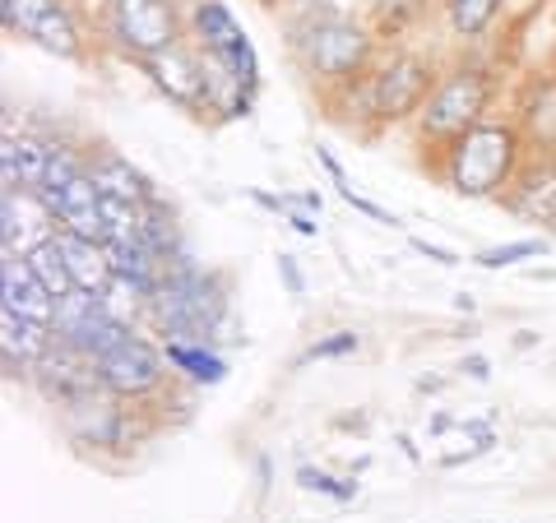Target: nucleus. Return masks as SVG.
<instances>
[{
    "mask_svg": "<svg viewBox=\"0 0 556 523\" xmlns=\"http://www.w3.org/2000/svg\"><path fill=\"white\" fill-rule=\"evenodd\" d=\"M283 38L292 61L302 65V75L320 89H348V84L367 79L376 69V33L357 24L353 14H343L329 0H302L288 14Z\"/></svg>",
    "mask_w": 556,
    "mask_h": 523,
    "instance_id": "obj_1",
    "label": "nucleus"
},
{
    "mask_svg": "<svg viewBox=\"0 0 556 523\" xmlns=\"http://www.w3.org/2000/svg\"><path fill=\"white\" fill-rule=\"evenodd\" d=\"M149 334L167 343H214L218 329L228 324V278L195 265V255L172 259L163 273V288L144 302Z\"/></svg>",
    "mask_w": 556,
    "mask_h": 523,
    "instance_id": "obj_2",
    "label": "nucleus"
},
{
    "mask_svg": "<svg viewBox=\"0 0 556 523\" xmlns=\"http://www.w3.org/2000/svg\"><path fill=\"white\" fill-rule=\"evenodd\" d=\"M445 69L431 56H417V51H394L386 56L367 79L348 84V89H334L343 102L339 120L343 126H404V120H417V112L427 107V98L437 93Z\"/></svg>",
    "mask_w": 556,
    "mask_h": 523,
    "instance_id": "obj_3",
    "label": "nucleus"
},
{
    "mask_svg": "<svg viewBox=\"0 0 556 523\" xmlns=\"http://www.w3.org/2000/svg\"><path fill=\"white\" fill-rule=\"evenodd\" d=\"M525 163L529 144L515 130V120L486 116L482 126H473L445 153H437V177L445 181V190H455L464 200H501L510 181L525 171Z\"/></svg>",
    "mask_w": 556,
    "mask_h": 523,
    "instance_id": "obj_4",
    "label": "nucleus"
},
{
    "mask_svg": "<svg viewBox=\"0 0 556 523\" xmlns=\"http://www.w3.org/2000/svg\"><path fill=\"white\" fill-rule=\"evenodd\" d=\"M496 102V75L492 69H478V65H455L445 69L437 93L427 98V107L417 112V139L431 149V153H445L455 139H464L473 126H482L486 112Z\"/></svg>",
    "mask_w": 556,
    "mask_h": 523,
    "instance_id": "obj_5",
    "label": "nucleus"
},
{
    "mask_svg": "<svg viewBox=\"0 0 556 523\" xmlns=\"http://www.w3.org/2000/svg\"><path fill=\"white\" fill-rule=\"evenodd\" d=\"M102 42L126 61H153L186 33L181 0H102Z\"/></svg>",
    "mask_w": 556,
    "mask_h": 523,
    "instance_id": "obj_6",
    "label": "nucleus"
},
{
    "mask_svg": "<svg viewBox=\"0 0 556 523\" xmlns=\"http://www.w3.org/2000/svg\"><path fill=\"white\" fill-rule=\"evenodd\" d=\"M186 33L208 61H218L237 84H247L255 93L260 89V56H255V42L247 38L237 14L223 5V0H195L186 14Z\"/></svg>",
    "mask_w": 556,
    "mask_h": 523,
    "instance_id": "obj_7",
    "label": "nucleus"
},
{
    "mask_svg": "<svg viewBox=\"0 0 556 523\" xmlns=\"http://www.w3.org/2000/svg\"><path fill=\"white\" fill-rule=\"evenodd\" d=\"M98 380H102V394L121 398V404H130V408L149 404V398H159L172 380L167 347L153 334H130L116 353H108L98 361Z\"/></svg>",
    "mask_w": 556,
    "mask_h": 523,
    "instance_id": "obj_8",
    "label": "nucleus"
},
{
    "mask_svg": "<svg viewBox=\"0 0 556 523\" xmlns=\"http://www.w3.org/2000/svg\"><path fill=\"white\" fill-rule=\"evenodd\" d=\"M61 426L75 449L89 455H130L139 445V412L112 394H93L75 408H61Z\"/></svg>",
    "mask_w": 556,
    "mask_h": 523,
    "instance_id": "obj_9",
    "label": "nucleus"
},
{
    "mask_svg": "<svg viewBox=\"0 0 556 523\" xmlns=\"http://www.w3.org/2000/svg\"><path fill=\"white\" fill-rule=\"evenodd\" d=\"M139 69L153 79V89L167 102H177L190 116H208V107H214V69H208V56L200 47L177 42L163 56L139 61Z\"/></svg>",
    "mask_w": 556,
    "mask_h": 523,
    "instance_id": "obj_10",
    "label": "nucleus"
},
{
    "mask_svg": "<svg viewBox=\"0 0 556 523\" xmlns=\"http://www.w3.org/2000/svg\"><path fill=\"white\" fill-rule=\"evenodd\" d=\"M0 24H5V33H14V38L38 42L51 56H65V61L84 56V33H79L70 0H14V5L0 14Z\"/></svg>",
    "mask_w": 556,
    "mask_h": 523,
    "instance_id": "obj_11",
    "label": "nucleus"
},
{
    "mask_svg": "<svg viewBox=\"0 0 556 523\" xmlns=\"http://www.w3.org/2000/svg\"><path fill=\"white\" fill-rule=\"evenodd\" d=\"M28 385L38 390L47 404H56V408H75V404H84V398L102 394L98 366L84 357V353H75L70 343H51V353L38 366H33Z\"/></svg>",
    "mask_w": 556,
    "mask_h": 523,
    "instance_id": "obj_12",
    "label": "nucleus"
},
{
    "mask_svg": "<svg viewBox=\"0 0 556 523\" xmlns=\"http://www.w3.org/2000/svg\"><path fill=\"white\" fill-rule=\"evenodd\" d=\"M506 214H515L519 222H533V228H556V153L543 158H529L525 171L510 181V190L501 195Z\"/></svg>",
    "mask_w": 556,
    "mask_h": 523,
    "instance_id": "obj_13",
    "label": "nucleus"
},
{
    "mask_svg": "<svg viewBox=\"0 0 556 523\" xmlns=\"http://www.w3.org/2000/svg\"><path fill=\"white\" fill-rule=\"evenodd\" d=\"M56 237V218L33 190H0V246L5 255H28L38 241Z\"/></svg>",
    "mask_w": 556,
    "mask_h": 523,
    "instance_id": "obj_14",
    "label": "nucleus"
},
{
    "mask_svg": "<svg viewBox=\"0 0 556 523\" xmlns=\"http://www.w3.org/2000/svg\"><path fill=\"white\" fill-rule=\"evenodd\" d=\"M515 130L525 135V144L543 153H556V69H543L519 84L515 98Z\"/></svg>",
    "mask_w": 556,
    "mask_h": 523,
    "instance_id": "obj_15",
    "label": "nucleus"
},
{
    "mask_svg": "<svg viewBox=\"0 0 556 523\" xmlns=\"http://www.w3.org/2000/svg\"><path fill=\"white\" fill-rule=\"evenodd\" d=\"M47 214L56 218V232H75V237H89L98 246H108V218H102V190L79 177L75 186L56 190V195H42Z\"/></svg>",
    "mask_w": 556,
    "mask_h": 523,
    "instance_id": "obj_16",
    "label": "nucleus"
},
{
    "mask_svg": "<svg viewBox=\"0 0 556 523\" xmlns=\"http://www.w3.org/2000/svg\"><path fill=\"white\" fill-rule=\"evenodd\" d=\"M0 310L38 324H51L56 316V296L42 288V278L28 269L24 255H0Z\"/></svg>",
    "mask_w": 556,
    "mask_h": 523,
    "instance_id": "obj_17",
    "label": "nucleus"
},
{
    "mask_svg": "<svg viewBox=\"0 0 556 523\" xmlns=\"http://www.w3.org/2000/svg\"><path fill=\"white\" fill-rule=\"evenodd\" d=\"M89 181L112 200H126L135 208H149L159 204V186H153L144 171H139L126 153H112V149H89Z\"/></svg>",
    "mask_w": 556,
    "mask_h": 523,
    "instance_id": "obj_18",
    "label": "nucleus"
},
{
    "mask_svg": "<svg viewBox=\"0 0 556 523\" xmlns=\"http://www.w3.org/2000/svg\"><path fill=\"white\" fill-rule=\"evenodd\" d=\"M47 135H28V130H5V144H0V181L5 190H33L42 195L47 186Z\"/></svg>",
    "mask_w": 556,
    "mask_h": 523,
    "instance_id": "obj_19",
    "label": "nucleus"
},
{
    "mask_svg": "<svg viewBox=\"0 0 556 523\" xmlns=\"http://www.w3.org/2000/svg\"><path fill=\"white\" fill-rule=\"evenodd\" d=\"M167 366L195 390H214L228 380V357L214 343H167Z\"/></svg>",
    "mask_w": 556,
    "mask_h": 523,
    "instance_id": "obj_20",
    "label": "nucleus"
},
{
    "mask_svg": "<svg viewBox=\"0 0 556 523\" xmlns=\"http://www.w3.org/2000/svg\"><path fill=\"white\" fill-rule=\"evenodd\" d=\"M61 251H65V269L75 278V288L84 292H108L112 288V259L108 246H98L89 237H75V232H56Z\"/></svg>",
    "mask_w": 556,
    "mask_h": 523,
    "instance_id": "obj_21",
    "label": "nucleus"
},
{
    "mask_svg": "<svg viewBox=\"0 0 556 523\" xmlns=\"http://www.w3.org/2000/svg\"><path fill=\"white\" fill-rule=\"evenodd\" d=\"M56 334H51V324H38V320H24V316H10V310H0V357H14L24 361L28 371L38 366Z\"/></svg>",
    "mask_w": 556,
    "mask_h": 523,
    "instance_id": "obj_22",
    "label": "nucleus"
},
{
    "mask_svg": "<svg viewBox=\"0 0 556 523\" xmlns=\"http://www.w3.org/2000/svg\"><path fill=\"white\" fill-rule=\"evenodd\" d=\"M102 310H108V292H65L56 296V316H51V334H56V343H75L84 329H89Z\"/></svg>",
    "mask_w": 556,
    "mask_h": 523,
    "instance_id": "obj_23",
    "label": "nucleus"
},
{
    "mask_svg": "<svg viewBox=\"0 0 556 523\" xmlns=\"http://www.w3.org/2000/svg\"><path fill=\"white\" fill-rule=\"evenodd\" d=\"M139 246H144L153 259H163V265H172V259L186 255V241H181V228H177V214L167 208V200L149 204L144 218H139Z\"/></svg>",
    "mask_w": 556,
    "mask_h": 523,
    "instance_id": "obj_24",
    "label": "nucleus"
},
{
    "mask_svg": "<svg viewBox=\"0 0 556 523\" xmlns=\"http://www.w3.org/2000/svg\"><path fill=\"white\" fill-rule=\"evenodd\" d=\"M445 24L455 38L473 42L482 33H492V24L501 20V10H506V0H445Z\"/></svg>",
    "mask_w": 556,
    "mask_h": 523,
    "instance_id": "obj_25",
    "label": "nucleus"
},
{
    "mask_svg": "<svg viewBox=\"0 0 556 523\" xmlns=\"http://www.w3.org/2000/svg\"><path fill=\"white\" fill-rule=\"evenodd\" d=\"M24 259H28V269L42 278V288H47L51 296L75 292V278H70V269H65V251H61V241H56V237L38 241V246H33Z\"/></svg>",
    "mask_w": 556,
    "mask_h": 523,
    "instance_id": "obj_26",
    "label": "nucleus"
},
{
    "mask_svg": "<svg viewBox=\"0 0 556 523\" xmlns=\"http://www.w3.org/2000/svg\"><path fill=\"white\" fill-rule=\"evenodd\" d=\"M427 14V0H371V33L376 38H404Z\"/></svg>",
    "mask_w": 556,
    "mask_h": 523,
    "instance_id": "obj_27",
    "label": "nucleus"
},
{
    "mask_svg": "<svg viewBox=\"0 0 556 523\" xmlns=\"http://www.w3.org/2000/svg\"><path fill=\"white\" fill-rule=\"evenodd\" d=\"M298 486H302V492H316V496L339 500V505H353L357 500V482L353 477H334V473H325V468H311V463L298 468Z\"/></svg>",
    "mask_w": 556,
    "mask_h": 523,
    "instance_id": "obj_28",
    "label": "nucleus"
},
{
    "mask_svg": "<svg viewBox=\"0 0 556 523\" xmlns=\"http://www.w3.org/2000/svg\"><path fill=\"white\" fill-rule=\"evenodd\" d=\"M533 255H547V241L543 237H529V241H506V246H492V251H478L473 265L478 269H506V265H519V259H533Z\"/></svg>",
    "mask_w": 556,
    "mask_h": 523,
    "instance_id": "obj_29",
    "label": "nucleus"
},
{
    "mask_svg": "<svg viewBox=\"0 0 556 523\" xmlns=\"http://www.w3.org/2000/svg\"><path fill=\"white\" fill-rule=\"evenodd\" d=\"M362 347V334L357 329H334V334H325V339H316L302 353V361H334V357H353Z\"/></svg>",
    "mask_w": 556,
    "mask_h": 523,
    "instance_id": "obj_30",
    "label": "nucleus"
},
{
    "mask_svg": "<svg viewBox=\"0 0 556 523\" xmlns=\"http://www.w3.org/2000/svg\"><path fill=\"white\" fill-rule=\"evenodd\" d=\"M339 195H343L348 204H353V208H357V214H367V218H376V222H386V228H399V218L390 214V208H380V204H371L367 195H357V190H353V186H343V190H339Z\"/></svg>",
    "mask_w": 556,
    "mask_h": 523,
    "instance_id": "obj_31",
    "label": "nucleus"
},
{
    "mask_svg": "<svg viewBox=\"0 0 556 523\" xmlns=\"http://www.w3.org/2000/svg\"><path fill=\"white\" fill-rule=\"evenodd\" d=\"M278 278H283V288L292 296L306 292V278H302V269H298V259H292V255H278Z\"/></svg>",
    "mask_w": 556,
    "mask_h": 523,
    "instance_id": "obj_32",
    "label": "nucleus"
},
{
    "mask_svg": "<svg viewBox=\"0 0 556 523\" xmlns=\"http://www.w3.org/2000/svg\"><path fill=\"white\" fill-rule=\"evenodd\" d=\"M413 251H417V255H427V259H437V265H459V255H455V251L437 246V241H422V237H413Z\"/></svg>",
    "mask_w": 556,
    "mask_h": 523,
    "instance_id": "obj_33",
    "label": "nucleus"
},
{
    "mask_svg": "<svg viewBox=\"0 0 556 523\" xmlns=\"http://www.w3.org/2000/svg\"><path fill=\"white\" fill-rule=\"evenodd\" d=\"M288 228L298 232V237H306V241L320 232V228H316V218H311V214H302V208H288Z\"/></svg>",
    "mask_w": 556,
    "mask_h": 523,
    "instance_id": "obj_34",
    "label": "nucleus"
},
{
    "mask_svg": "<svg viewBox=\"0 0 556 523\" xmlns=\"http://www.w3.org/2000/svg\"><path fill=\"white\" fill-rule=\"evenodd\" d=\"M459 371H464L468 380H486V375H492V361L478 357V353H468V357L459 361Z\"/></svg>",
    "mask_w": 556,
    "mask_h": 523,
    "instance_id": "obj_35",
    "label": "nucleus"
},
{
    "mask_svg": "<svg viewBox=\"0 0 556 523\" xmlns=\"http://www.w3.org/2000/svg\"><path fill=\"white\" fill-rule=\"evenodd\" d=\"M247 195H251V200H255L260 208H269V214H288V208H292L288 200H278V195H269V190H247Z\"/></svg>",
    "mask_w": 556,
    "mask_h": 523,
    "instance_id": "obj_36",
    "label": "nucleus"
},
{
    "mask_svg": "<svg viewBox=\"0 0 556 523\" xmlns=\"http://www.w3.org/2000/svg\"><path fill=\"white\" fill-rule=\"evenodd\" d=\"M316 158H320V167L329 171V177H334V186L343 190V186H348V177H343V167H339V158H334V153H329V149H316Z\"/></svg>",
    "mask_w": 556,
    "mask_h": 523,
    "instance_id": "obj_37",
    "label": "nucleus"
},
{
    "mask_svg": "<svg viewBox=\"0 0 556 523\" xmlns=\"http://www.w3.org/2000/svg\"><path fill=\"white\" fill-rule=\"evenodd\" d=\"M450 426H455V417H450V412H437V417L427 422V431H431V435H445Z\"/></svg>",
    "mask_w": 556,
    "mask_h": 523,
    "instance_id": "obj_38",
    "label": "nucleus"
},
{
    "mask_svg": "<svg viewBox=\"0 0 556 523\" xmlns=\"http://www.w3.org/2000/svg\"><path fill=\"white\" fill-rule=\"evenodd\" d=\"M533 343H538L533 329H519V334H515V347H533Z\"/></svg>",
    "mask_w": 556,
    "mask_h": 523,
    "instance_id": "obj_39",
    "label": "nucleus"
},
{
    "mask_svg": "<svg viewBox=\"0 0 556 523\" xmlns=\"http://www.w3.org/2000/svg\"><path fill=\"white\" fill-rule=\"evenodd\" d=\"M320 204H325V200L316 195V190H311V195H302V208H311V214H320Z\"/></svg>",
    "mask_w": 556,
    "mask_h": 523,
    "instance_id": "obj_40",
    "label": "nucleus"
},
{
    "mask_svg": "<svg viewBox=\"0 0 556 523\" xmlns=\"http://www.w3.org/2000/svg\"><path fill=\"white\" fill-rule=\"evenodd\" d=\"M399 449H404V455L417 463V459H422V455H417V449H413V441H408V435H399Z\"/></svg>",
    "mask_w": 556,
    "mask_h": 523,
    "instance_id": "obj_41",
    "label": "nucleus"
},
{
    "mask_svg": "<svg viewBox=\"0 0 556 523\" xmlns=\"http://www.w3.org/2000/svg\"><path fill=\"white\" fill-rule=\"evenodd\" d=\"M473 306H478V302H473L468 292H459V296H455V310H473Z\"/></svg>",
    "mask_w": 556,
    "mask_h": 523,
    "instance_id": "obj_42",
    "label": "nucleus"
},
{
    "mask_svg": "<svg viewBox=\"0 0 556 523\" xmlns=\"http://www.w3.org/2000/svg\"><path fill=\"white\" fill-rule=\"evenodd\" d=\"M190 5H195V0H190Z\"/></svg>",
    "mask_w": 556,
    "mask_h": 523,
    "instance_id": "obj_43",
    "label": "nucleus"
}]
</instances>
